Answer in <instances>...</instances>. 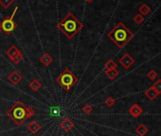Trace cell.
I'll list each match as a JSON object with an SVG mask.
<instances>
[{"label":"cell","mask_w":161,"mask_h":136,"mask_svg":"<svg viewBox=\"0 0 161 136\" xmlns=\"http://www.w3.org/2000/svg\"><path fill=\"white\" fill-rule=\"evenodd\" d=\"M18 11V7H15L12 13L10 16L5 17L3 20L0 23V29H1L2 31H4L7 35H10L16 28H17V24L13 21V17L15 15V13Z\"/></svg>","instance_id":"obj_5"},{"label":"cell","mask_w":161,"mask_h":136,"mask_svg":"<svg viewBox=\"0 0 161 136\" xmlns=\"http://www.w3.org/2000/svg\"><path fill=\"white\" fill-rule=\"evenodd\" d=\"M119 63L124 69H129L135 64V60H134V58L131 57L130 54L125 53L119 59Z\"/></svg>","instance_id":"obj_6"},{"label":"cell","mask_w":161,"mask_h":136,"mask_svg":"<svg viewBox=\"0 0 161 136\" xmlns=\"http://www.w3.org/2000/svg\"><path fill=\"white\" fill-rule=\"evenodd\" d=\"M128 112L130 115H132L134 118H137L138 116H140L143 112L142 108L137 104V103H134L129 109H128Z\"/></svg>","instance_id":"obj_9"},{"label":"cell","mask_w":161,"mask_h":136,"mask_svg":"<svg viewBox=\"0 0 161 136\" xmlns=\"http://www.w3.org/2000/svg\"><path fill=\"white\" fill-rule=\"evenodd\" d=\"M57 28L69 40H71L83 28V25L79 19H77V17L74 16L73 13L69 12L58 23Z\"/></svg>","instance_id":"obj_3"},{"label":"cell","mask_w":161,"mask_h":136,"mask_svg":"<svg viewBox=\"0 0 161 136\" xmlns=\"http://www.w3.org/2000/svg\"><path fill=\"white\" fill-rule=\"evenodd\" d=\"M119 70L117 69H110V70H105V75L107 76V77H108L109 80L111 81H114L116 77L119 76Z\"/></svg>","instance_id":"obj_16"},{"label":"cell","mask_w":161,"mask_h":136,"mask_svg":"<svg viewBox=\"0 0 161 136\" xmlns=\"http://www.w3.org/2000/svg\"><path fill=\"white\" fill-rule=\"evenodd\" d=\"M29 87L33 92H37V91H39V90L41 89L42 83H41V81H40L39 80L34 79L33 81H30V83L29 84Z\"/></svg>","instance_id":"obj_15"},{"label":"cell","mask_w":161,"mask_h":136,"mask_svg":"<svg viewBox=\"0 0 161 136\" xmlns=\"http://www.w3.org/2000/svg\"><path fill=\"white\" fill-rule=\"evenodd\" d=\"M107 36L119 48H123L131 41L134 34L123 23L119 22L108 32Z\"/></svg>","instance_id":"obj_2"},{"label":"cell","mask_w":161,"mask_h":136,"mask_svg":"<svg viewBox=\"0 0 161 136\" xmlns=\"http://www.w3.org/2000/svg\"><path fill=\"white\" fill-rule=\"evenodd\" d=\"M136 133L138 134L139 136H145L147 134V132L149 131V129L147 128V126L145 124H139L136 129H135Z\"/></svg>","instance_id":"obj_12"},{"label":"cell","mask_w":161,"mask_h":136,"mask_svg":"<svg viewBox=\"0 0 161 136\" xmlns=\"http://www.w3.org/2000/svg\"><path fill=\"white\" fill-rule=\"evenodd\" d=\"M104 68H105V70H110V69H116L117 68V63L115 62V61H113V60H108L106 63H105V64H104Z\"/></svg>","instance_id":"obj_18"},{"label":"cell","mask_w":161,"mask_h":136,"mask_svg":"<svg viewBox=\"0 0 161 136\" xmlns=\"http://www.w3.org/2000/svg\"><path fill=\"white\" fill-rule=\"evenodd\" d=\"M23 79V77L22 75L18 72V71H12L10 76L8 77V80L12 84V85H17V84H19V82L22 81Z\"/></svg>","instance_id":"obj_8"},{"label":"cell","mask_w":161,"mask_h":136,"mask_svg":"<svg viewBox=\"0 0 161 136\" xmlns=\"http://www.w3.org/2000/svg\"><path fill=\"white\" fill-rule=\"evenodd\" d=\"M27 129L31 134H36L41 129V125L37 121H31L28 124Z\"/></svg>","instance_id":"obj_10"},{"label":"cell","mask_w":161,"mask_h":136,"mask_svg":"<svg viewBox=\"0 0 161 136\" xmlns=\"http://www.w3.org/2000/svg\"><path fill=\"white\" fill-rule=\"evenodd\" d=\"M104 103L108 108H112L116 104V100H115V99L112 98V96H108V98L104 100Z\"/></svg>","instance_id":"obj_21"},{"label":"cell","mask_w":161,"mask_h":136,"mask_svg":"<svg viewBox=\"0 0 161 136\" xmlns=\"http://www.w3.org/2000/svg\"><path fill=\"white\" fill-rule=\"evenodd\" d=\"M6 114L16 124L17 126H22L28 119L33 117L36 112L32 107L25 105L21 100H17L10 110L7 111Z\"/></svg>","instance_id":"obj_1"},{"label":"cell","mask_w":161,"mask_h":136,"mask_svg":"<svg viewBox=\"0 0 161 136\" xmlns=\"http://www.w3.org/2000/svg\"><path fill=\"white\" fill-rule=\"evenodd\" d=\"M144 94H145V96H146V98L150 101H154L157 98V96H158V94L153 88H149L148 90H146L145 93H144Z\"/></svg>","instance_id":"obj_14"},{"label":"cell","mask_w":161,"mask_h":136,"mask_svg":"<svg viewBox=\"0 0 161 136\" xmlns=\"http://www.w3.org/2000/svg\"><path fill=\"white\" fill-rule=\"evenodd\" d=\"M74 127H75V124L70 118H64L60 122V128L65 132H69Z\"/></svg>","instance_id":"obj_7"},{"label":"cell","mask_w":161,"mask_h":136,"mask_svg":"<svg viewBox=\"0 0 161 136\" xmlns=\"http://www.w3.org/2000/svg\"><path fill=\"white\" fill-rule=\"evenodd\" d=\"M134 22L136 25H141L143 22H144V16L139 14V13L136 14V15H135V17H134Z\"/></svg>","instance_id":"obj_22"},{"label":"cell","mask_w":161,"mask_h":136,"mask_svg":"<svg viewBox=\"0 0 161 136\" xmlns=\"http://www.w3.org/2000/svg\"><path fill=\"white\" fill-rule=\"evenodd\" d=\"M40 62H41V64H42L44 66L47 67V66H49L50 64L53 62V58H52L48 53H44V54L42 55V57L40 58Z\"/></svg>","instance_id":"obj_11"},{"label":"cell","mask_w":161,"mask_h":136,"mask_svg":"<svg viewBox=\"0 0 161 136\" xmlns=\"http://www.w3.org/2000/svg\"><path fill=\"white\" fill-rule=\"evenodd\" d=\"M21 51L18 49V47H17L16 46H11L7 51H6V54H7V56L10 58V59L11 60V59H13V58L17 55V54H19Z\"/></svg>","instance_id":"obj_13"},{"label":"cell","mask_w":161,"mask_h":136,"mask_svg":"<svg viewBox=\"0 0 161 136\" xmlns=\"http://www.w3.org/2000/svg\"><path fill=\"white\" fill-rule=\"evenodd\" d=\"M151 88H153L158 94H161V80H157V81L152 85Z\"/></svg>","instance_id":"obj_19"},{"label":"cell","mask_w":161,"mask_h":136,"mask_svg":"<svg viewBox=\"0 0 161 136\" xmlns=\"http://www.w3.org/2000/svg\"><path fill=\"white\" fill-rule=\"evenodd\" d=\"M83 112H84V114H90L92 112H93V107L89 104H85L83 107Z\"/></svg>","instance_id":"obj_25"},{"label":"cell","mask_w":161,"mask_h":136,"mask_svg":"<svg viewBox=\"0 0 161 136\" xmlns=\"http://www.w3.org/2000/svg\"><path fill=\"white\" fill-rule=\"evenodd\" d=\"M11 61L13 62V64H19L22 61H23V55H22V53L20 52L19 54H17L13 59H11Z\"/></svg>","instance_id":"obj_24"},{"label":"cell","mask_w":161,"mask_h":136,"mask_svg":"<svg viewBox=\"0 0 161 136\" xmlns=\"http://www.w3.org/2000/svg\"><path fill=\"white\" fill-rule=\"evenodd\" d=\"M1 31H2V30H1V29H0V32H1Z\"/></svg>","instance_id":"obj_27"},{"label":"cell","mask_w":161,"mask_h":136,"mask_svg":"<svg viewBox=\"0 0 161 136\" xmlns=\"http://www.w3.org/2000/svg\"><path fill=\"white\" fill-rule=\"evenodd\" d=\"M14 2V0H0V5H1L4 9L10 8Z\"/></svg>","instance_id":"obj_20"},{"label":"cell","mask_w":161,"mask_h":136,"mask_svg":"<svg viewBox=\"0 0 161 136\" xmlns=\"http://www.w3.org/2000/svg\"><path fill=\"white\" fill-rule=\"evenodd\" d=\"M84 1L87 2V3H92V2L94 1V0H84Z\"/></svg>","instance_id":"obj_26"},{"label":"cell","mask_w":161,"mask_h":136,"mask_svg":"<svg viewBox=\"0 0 161 136\" xmlns=\"http://www.w3.org/2000/svg\"><path fill=\"white\" fill-rule=\"evenodd\" d=\"M138 11H139V14L141 15H147L150 11H151V8L147 5V4H142L139 8H138Z\"/></svg>","instance_id":"obj_17"},{"label":"cell","mask_w":161,"mask_h":136,"mask_svg":"<svg viewBox=\"0 0 161 136\" xmlns=\"http://www.w3.org/2000/svg\"><path fill=\"white\" fill-rule=\"evenodd\" d=\"M147 77H148V79L151 80V81H155V80L157 79V77H158V74H157L154 69H152V70H150V71L148 72Z\"/></svg>","instance_id":"obj_23"},{"label":"cell","mask_w":161,"mask_h":136,"mask_svg":"<svg viewBox=\"0 0 161 136\" xmlns=\"http://www.w3.org/2000/svg\"><path fill=\"white\" fill-rule=\"evenodd\" d=\"M79 79L78 77L68 68H65L62 74H60L56 77V82L65 90V91H69L72 88L77 82Z\"/></svg>","instance_id":"obj_4"}]
</instances>
